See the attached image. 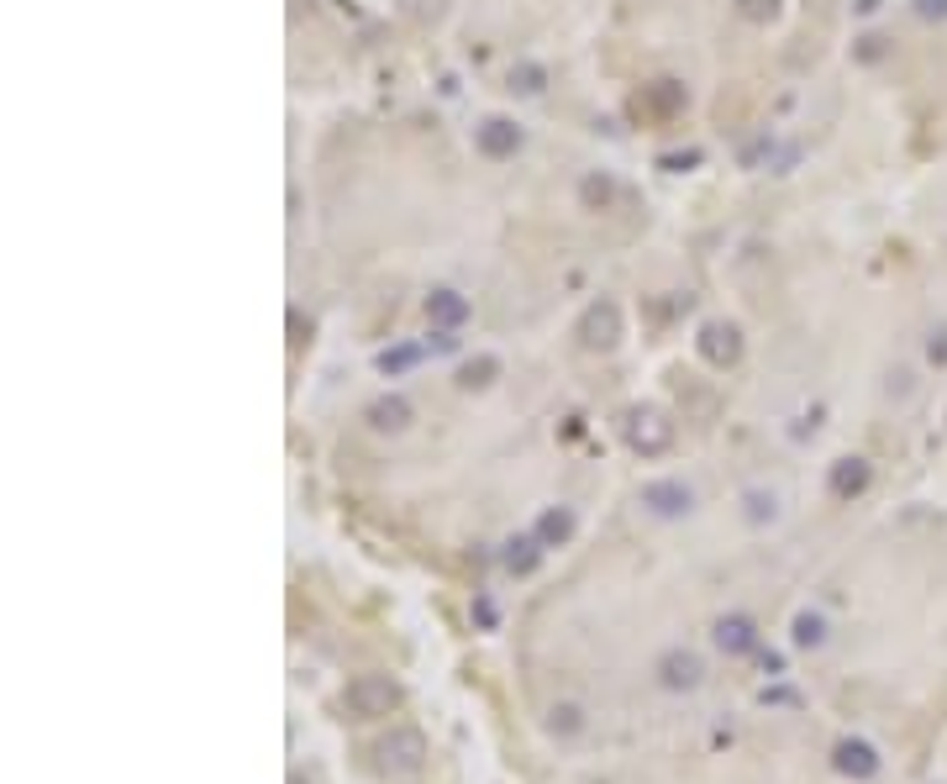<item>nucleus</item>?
I'll return each mask as SVG.
<instances>
[{
	"label": "nucleus",
	"mask_w": 947,
	"mask_h": 784,
	"mask_svg": "<svg viewBox=\"0 0 947 784\" xmlns=\"http://www.w3.org/2000/svg\"><path fill=\"white\" fill-rule=\"evenodd\" d=\"M742 505H748V522H774L780 516V496L774 490H748Z\"/></svg>",
	"instance_id": "a211bd4d"
},
{
	"label": "nucleus",
	"mask_w": 947,
	"mask_h": 784,
	"mask_svg": "<svg viewBox=\"0 0 947 784\" xmlns=\"http://www.w3.org/2000/svg\"><path fill=\"white\" fill-rule=\"evenodd\" d=\"M585 200H611V179H585Z\"/></svg>",
	"instance_id": "b1692460"
},
{
	"label": "nucleus",
	"mask_w": 947,
	"mask_h": 784,
	"mask_svg": "<svg viewBox=\"0 0 947 784\" xmlns=\"http://www.w3.org/2000/svg\"><path fill=\"white\" fill-rule=\"evenodd\" d=\"M827 642V617L821 611H801L795 617V647H821Z\"/></svg>",
	"instance_id": "f3484780"
},
{
	"label": "nucleus",
	"mask_w": 947,
	"mask_h": 784,
	"mask_svg": "<svg viewBox=\"0 0 947 784\" xmlns=\"http://www.w3.org/2000/svg\"><path fill=\"white\" fill-rule=\"evenodd\" d=\"M926 358H932V363H943V369H947V327H937V333L926 337Z\"/></svg>",
	"instance_id": "412c9836"
},
{
	"label": "nucleus",
	"mask_w": 947,
	"mask_h": 784,
	"mask_svg": "<svg viewBox=\"0 0 947 784\" xmlns=\"http://www.w3.org/2000/svg\"><path fill=\"white\" fill-rule=\"evenodd\" d=\"M869 484H874V469H869V458H837V464H831V475H827V490L837 500H858L863 496V490H869Z\"/></svg>",
	"instance_id": "1a4fd4ad"
},
{
	"label": "nucleus",
	"mask_w": 947,
	"mask_h": 784,
	"mask_svg": "<svg viewBox=\"0 0 947 784\" xmlns=\"http://www.w3.org/2000/svg\"><path fill=\"white\" fill-rule=\"evenodd\" d=\"M379 763H384V774H416L426 763V737L416 727H395L379 742Z\"/></svg>",
	"instance_id": "f03ea898"
},
{
	"label": "nucleus",
	"mask_w": 947,
	"mask_h": 784,
	"mask_svg": "<svg viewBox=\"0 0 947 784\" xmlns=\"http://www.w3.org/2000/svg\"><path fill=\"white\" fill-rule=\"evenodd\" d=\"M700 358L716 363V369L737 363V358H742V333H737L732 322H710V327H700Z\"/></svg>",
	"instance_id": "6e6552de"
},
{
	"label": "nucleus",
	"mask_w": 947,
	"mask_h": 784,
	"mask_svg": "<svg viewBox=\"0 0 947 784\" xmlns=\"http://www.w3.org/2000/svg\"><path fill=\"white\" fill-rule=\"evenodd\" d=\"M369 427L374 432H405L411 427V401L405 395H379L369 405Z\"/></svg>",
	"instance_id": "4468645a"
},
{
	"label": "nucleus",
	"mask_w": 947,
	"mask_h": 784,
	"mask_svg": "<svg viewBox=\"0 0 947 784\" xmlns=\"http://www.w3.org/2000/svg\"><path fill=\"white\" fill-rule=\"evenodd\" d=\"M416 348H395V353H379V369H384V374H401V369H411V363H416Z\"/></svg>",
	"instance_id": "aec40b11"
},
{
	"label": "nucleus",
	"mask_w": 947,
	"mask_h": 784,
	"mask_svg": "<svg viewBox=\"0 0 947 784\" xmlns=\"http://www.w3.org/2000/svg\"><path fill=\"white\" fill-rule=\"evenodd\" d=\"M574 511H568V505H547L543 516H537V543L543 547H564L568 537H574Z\"/></svg>",
	"instance_id": "2eb2a0df"
},
{
	"label": "nucleus",
	"mask_w": 947,
	"mask_h": 784,
	"mask_svg": "<svg viewBox=\"0 0 947 784\" xmlns=\"http://www.w3.org/2000/svg\"><path fill=\"white\" fill-rule=\"evenodd\" d=\"M858 11H863V17H869V11H879V0H858Z\"/></svg>",
	"instance_id": "a878e982"
},
{
	"label": "nucleus",
	"mask_w": 947,
	"mask_h": 784,
	"mask_svg": "<svg viewBox=\"0 0 947 784\" xmlns=\"http://www.w3.org/2000/svg\"><path fill=\"white\" fill-rule=\"evenodd\" d=\"M700 679H706L700 653H689V647H668V653L658 658V685L663 689H700Z\"/></svg>",
	"instance_id": "423d86ee"
},
{
	"label": "nucleus",
	"mask_w": 947,
	"mask_h": 784,
	"mask_svg": "<svg viewBox=\"0 0 947 784\" xmlns=\"http://www.w3.org/2000/svg\"><path fill=\"white\" fill-rule=\"evenodd\" d=\"M742 11H748L753 22H763V17H774V0H742Z\"/></svg>",
	"instance_id": "393cba45"
},
{
	"label": "nucleus",
	"mask_w": 947,
	"mask_h": 784,
	"mask_svg": "<svg viewBox=\"0 0 947 784\" xmlns=\"http://www.w3.org/2000/svg\"><path fill=\"white\" fill-rule=\"evenodd\" d=\"M616 333H621V316H616L611 301L590 306V311H585V322H579V337H585V348H611Z\"/></svg>",
	"instance_id": "f8f14e48"
},
{
	"label": "nucleus",
	"mask_w": 947,
	"mask_h": 784,
	"mask_svg": "<svg viewBox=\"0 0 947 784\" xmlns=\"http://www.w3.org/2000/svg\"><path fill=\"white\" fill-rule=\"evenodd\" d=\"M474 143H479V153H485V159H516L521 127L511 117H485V121H479V132H474Z\"/></svg>",
	"instance_id": "0eeeda50"
},
{
	"label": "nucleus",
	"mask_w": 947,
	"mask_h": 784,
	"mask_svg": "<svg viewBox=\"0 0 947 784\" xmlns=\"http://www.w3.org/2000/svg\"><path fill=\"white\" fill-rule=\"evenodd\" d=\"M490 374H496V363H490V358H479V363L464 369V384H490Z\"/></svg>",
	"instance_id": "5701e85b"
},
{
	"label": "nucleus",
	"mask_w": 947,
	"mask_h": 784,
	"mask_svg": "<svg viewBox=\"0 0 947 784\" xmlns=\"http://www.w3.org/2000/svg\"><path fill=\"white\" fill-rule=\"evenodd\" d=\"M426 322L443 327V333H458V327L469 322V301H464L458 290H432V295H426Z\"/></svg>",
	"instance_id": "9b49d317"
},
{
	"label": "nucleus",
	"mask_w": 947,
	"mask_h": 784,
	"mask_svg": "<svg viewBox=\"0 0 947 784\" xmlns=\"http://www.w3.org/2000/svg\"><path fill=\"white\" fill-rule=\"evenodd\" d=\"M342 711L353 721H379V716L401 711V685L390 674H358L353 685L342 689Z\"/></svg>",
	"instance_id": "f257e3e1"
},
{
	"label": "nucleus",
	"mask_w": 947,
	"mask_h": 784,
	"mask_svg": "<svg viewBox=\"0 0 947 784\" xmlns=\"http://www.w3.org/2000/svg\"><path fill=\"white\" fill-rule=\"evenodd\" d=\"M831 769H837L842 780H874L879 774V748L874 742H863V737H842V742L831 748Z\"/></svg>",
	"instance_id": "39448f33"
},
{
	"label": "nucleus",
	"mask_w": 947,
	"mask_h": 784,
	"mask_svg": "<svg viewBox=\"0 0 947 784\" xmlns=\"http://www.w3.org/2000/svg\"><path fill=\"white\" fill-rule=\"evenodd\" d=\"M500 564L516 574V579L537 574V564H543V543H537V532H532V537H511V543H505V553H500Z\"/></svg>",
	"instance_id": "ddd939ff"
},
{
	"label": "nucleus",
	"mask_w": 947,
	"mask_h": 784,
	"mask_svg": "<svg viewBox=\"0 0 947 784\" xmlns=\"http://www.w3.org/2000/svg\"><path fill=\"white\" fill-rule=\"evenodd\" d=\"M627 443L642 453V458H658V453H668V443H674V427H668V416L663 411H632L627 416Z\"/></svg>",
	"instance_id": "7ed1b4c3"
},
{
	"label": "nucleus",
	"mask_w": 947,
	"mask_h": 784,
	"mask_svg": "<svg viewBox=\"0 0 947 784\" xmlns=\"http://www.w3.org/2000/svg\"><path fill=\"white\" fill-rule=\"evenodd\" d=\"M547 732H553V737H579V732H585V711H579L574 700L547 706Z\"/></svg>",
	"instance_id": "dca6fc26"
},
{
	"label": "nucleus",
	"mask_w": 947,
	"mask_h": 784,
	"mask_svg": "<svg viewBox=\"0 0 947 784\" xmlns=\"http://www.w3.org/2000/svg\"><path fill=\"white\" fill-rule=\"evenodd\" d=\"M290 784H306V780H301V774H290Z\"/></svg>",
	"instance_id": "bb28decb"
},
{
	"label": "nucleus",
	"mask_w": 947,
	"mask_h": 784,
	"mask_svg": "<svg viewBox=\"0 0 947 784\" xmlns=\"http://www.w3.org/2000/svg\"><path fill=\"white\" fill-rule=\"evenodd\" d=\"M716 647L727 658H748V653H758V627L748 617H721L716 621Z\"/></svg>",
	"instance_id": "9d476101"
},
{
	"label": "nucleus",
	"mask_w": 947,
	"mask_h": 784,
	"mask_svg": "<svg viewBox=\"0 0 947 784\" xmlns=\"http://www.w3.org/2000/svg\"><path fill=\"white\" fill-rule=\"evenodd\" d=\"M511 90H521V96H537V90H543V69H537V64H521V69H511Z\"/></svg>",
	"instance_id": "6ab92c4d"
},
{
	"label": "nucleus",
	"mask_w": 947,
	"mask_h": 784,
	"mask_svg": "<svg viewBox=\"0 0 947 784\" xmlns=\"http://www.w3.org/2000/svg\"><path fill=\"white\" fill-rule=\"evenodd\" d=\"M916 17L922 22H947V0H916Z\"/></svg>",
	"instance_id": "4be33fe9"
},
{
	"label": "nucleus",
	"mask_w": 947,
	"mask_h": 784,
	"mask_svg": "<svg viewBox=\"0 0 947 784\" xmlns=\"http://www.w3.org/2000/svg\"><path fill=\"white\" fill-rule=\"evenodd\" d=\"M642 505L653 516H663V522H679V516L695 511V490L685 479H653V484H642Z\"/></svg>",
	"instance_id": "20e7f679"
}]
</instances>
